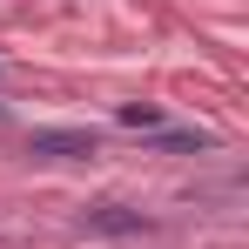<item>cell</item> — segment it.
I'll return each instance as SVG.
<instances>
[{
  "instance_id": "1",
  "label": "cell",
  "mask_w": 249,
  "mask_h": 249,
  "mask_svg": "<svg viewBox=\"0 0 249 249\" xmlns=\"http://www.w3.org/2000/svg\"><path fill=\"white\" fill-rule=\"evenodd\" d=\"M27 155L34 162H88L94 155V128H34Z\"/></svg>"
},
{
  "instance_id": "2",
  "label": "cell",
  "mask_w": 249,
  "mask_h": 249,
  "mask_svg": "<svg viewBox=\"0 0 249 249\" xmlns=\"http://www.w3.org/2000/svg\"><path fill=\"white\" fill-rule=\"evenodd\" d=\"M81 229H88V236H142L148 215L128 209V202H94V209H81Z\"/></svg>"
},
{
  "instance_id": "3",
  "label": "cell",
  "mask_w": 249,
  "mask_h": 249,
  "mask_svg": "<svg viewBox=\"0 0 249 249\" xmlns=\"http://www.w3.org/2000/svg\"><path fill=\"white\" fill-rule=\"evenodd\" d=\"M155 142H162V155H202L209 148L202 128H155Z\"/></svg>"
},
{
  "instance_id": "4",
  "label": "cell",
  "mask_w": 249,
  "mask_h": 249,
  "mask_svg": "<svg viewBox=\"0 0 249 249\" xmlns=\"http://www.w3.org/2000/svg\"><path fill=\"white\" fill-rule=\"evenodd\" d=\"M122 128H162V108H148V101H128V108H122Z\"/></svg>"
}]
</instances>
